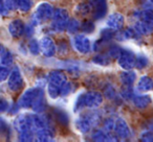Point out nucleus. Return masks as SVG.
<instances>
[{
	"label": "nucleus",
	"mask_w": 153,
	"mask_h": 142,
	"mask_svg": "<svg viewBox=\"0 0 153 142\" xmlns=\"http://www.w3.org/2000/svg\"><path fill=\"white\" fill-rule=\"evenodd\" d=\"M47 79V93L49 97L56 99L61 95V89L67 82V77L61 70H53L48 73Z\"/></svg>",
	"instance_id": "obj_1"
},
{
	"label": "nucleus",
	"mask_w": 153,
	"mask_h": 142,
	"mask_svg": "<svg viewBox=\"0 0 153 142\" xmlns=\"http://www.w3.org/2000/svg\"><path fill=\"white\" fill-rule=\"evenodd\" d=\"M100 121V114L96 111H90L84 114L80 115L74 120V127L80 133L87 134L91 131L92 127H94Z\"/></svg>",
	"instance_id": "obj_2"
},
{
	"label": "nucleus",
	"mask_w": 153,
	"mask_h": 142,
	"mask_svg": "<svg viewBox=\"0 0 153 142\" xmlns=\"http://www.w3.org/2000/svg\"><path fill=\"white\" fill-rule=\"evenodd\" d=\"M53 13L55 10L53 5L48 2H41L36 7V11L33 15V25H38L48 21L51 18H53Z\"/></svg>",
	"instance_id": "obj_3"
},
{
	"label": "nucleus",
	"mask_w": 153,
	"mask_h": 142,
	"mask_svg": "<svg viewBox=\"0 0 153 142\" xmlns=\"http://www.w3.org/2000/svg\"><path fill=\"white\" fill-rule=\"evenodd\" d=\"M69 22V16L66 10L57 9L53 16L51 28L55 32H63L67 28V24Z\"/></svg>",
	"instance_id": "obj_4"
},
{
	"label": "nucleus",
	"mask_w": 153,
	"mask_h": 142,
	"mask_svg": "<svg viewBox=\"0 0 153 142\" xmlns=\"http://www.w3.org/2000/svg\"><path fill=\"white\" fill-rule=\"evenodd\" d=\"M42 91L41 88H30L26 89L23 92L21 96H20L19 100H18V107L22 109H32L33 104H34L36 98L38 97V95L40 94V92Z\"/></svg>",
	"instance_id": "obj_5"
},
{
	"label": "nucleus",
	"mask_w": 153,
	"mask_h": 142,
	"mask_svg": "<svg viewBox=\"0 0 153 142\" xmlns=\"http://www.w3.org/2000/svg\"><path fill=\"white\" fill-rule=\"evenodd\" d=\"M72 45H74V48L81 54H87L92 49L89 38L84 35H76L72 38Z\"/></svg>",
	"instance_id": "obj_6"
},
{
	"label": "nucleus",
	"mask_w": 153,
	"mask_h": 142,
	"mask_svg": "<svg viewBox=\"0 0 153 142\" xmlns=\"http://www.w3.org/2000/svg\"><path fill=\"white\" fill-rule=\"evenodd\" d=\"M14 127L19 133V135L23 133H27V132H34L30 114H21L16 117L14 120Z\"/></svg>",
	"instance_id": "obj_7"
},
{
	"label": "nucleus",
	"mask_w": 153,
	"mask_h": 142,
	"mask_svg": "<svg viewBox=\"0 0 153 142\" xmlns=\"http://www.w3.org/2000/svg\"><path fill=\"white\" fill-rule=\"evenodd\" d=\"M23 85H24L23 77H22L19 68L16 66L11 71V74H10L9 79H7V87H9V89L11 91L18 92L20 89H22Z\"/></svg>",
	"instance_id": "obj_8"
},
{
	"label": "nucleus",
	"mask_w": 153,
	"mask_h": 142,
	"mask_svg": "<svg viewBox=\"0 0 153 142\" xmlns=\"http://www.w3.org/2000/svg\"><path fill=\"white\" fill-rule=\"evenodd\" d=\"M117 63L124 70H132L135 67L136 55L128 49H123L121 55L117 59Z\"/></svg>",
	"instance_id": "obj_9"
},
{
	"label": "nucleus",
	"mask_w": 153,
	"mask_h": 142,
	"mask_svg": "<svg viewBox=\"0 0 153 142\" xmlns=\"http://www.w3.org/2000/svg\"><path fill=\"white\" fill-rule=\"evenodd\" d=\"M90 5L92 9L94 19L99 20L106 16L108 7H107V0H90Z\"/></svg>",
	"instance_id": "obj_10"
},
{
	"label": "nucleus",
	"mask_w": 153,
	"mask_h": 142,
	"mask_svg": "<svg viewBox=\"0 0 153 142\" xmlns=\"http://www.w3.org/2000/svg\"><path fill=\"white\" fill-rule=\"evenodd\" d=\"M40 50L44 57H51L56 54V44L51 37H43L40 41Z\"/></svg>",
	"instance_id": "obj_11"
},
{
	"label": "nucleus",
	"mask_w": 153,
	"mask_h": 142,
	"mask_svg": "<svg viewBox=\"0 0 153 142\" xmlns=\"http://www.w3.org/2000/svg\"><path fill=\"white\" fill-rule=\"evenodd\" d=\"M114 132L117 137H120L122 140H127L131 137V131H130L127 122L123 118H121V117H117L115 119Z\"/></svg>",
	"instance_id": "obj_12"
},
{
	"label": "nucleus",
	"mask_w": 153,
	"mask_h": 142,
	"mask_svg": "<svg viewBox=\"0 0 153 142\" xmlns=\"http://www.w3.org/2000/svg\"><path fill=\"white\" fill-rule=\"evenodd\" d=\"M84 95H85L86 108L97 109L101 106L103 102V95L98 91H88L84 93Z\"/></svg>",
	"instance_id": "obj_13"
},
{
	"label": "nucleus",
	"mask_w": 153,
	"mask_h": 142,
	"mask_svg": "<svg viewBox=\"0 0 153 142\" xmlns=\"http://www.w3.org/2000/svg\"><path fill=\"white\" fill-rule=\"evenodd\" d=\"M25 24L20 19H14L9 24V32L12 37L14 38H19L23 34H25Z\"/></svg>",
	"instance_id": "obj_14"
},
{
	"label": "nucleus",
	"mask_w": 153,
	"mask_h": 142,
	"mask_svg": "<svg viewBox=\"0 0 153 142\" xmlns=\"http://www.w3.org/2000/svg\"><path fill=\"white\" fill-rule=\"evenodd\" d=\"M124 22H125L124 16L121 15L120 13H114V14H111L108 17L106 24L109 28H112L113 30H120L123 28Z\"/></svg>",
	"instance_id": "obj_15"
},
{
	"label": "nucleus",
	"mask_w": 153,
	"mask_h": 142,
	"mask_svg": "<svg viewBox=\"0 0 153 142\" xmlns=\"http://www.w3.org/2000/svg\"><path fill=\"white\" fill-rule=\"evenodd\" d=\"M153 90V79L148 75L140 77L137 84H136V91L137 92H149Z\"/></svg>",
	"instance_id": "obj_16"
},
{
	"label": "nucleus",
	"mask_w": 153,
	"mask_h": 142,
	"mask_svg": "<svg viewBox=\"0 0 153 142\" xmlns=\"http://www.w3.org/2000/svg\"><path fill=\"white\" fill-rule=\"evenodd\" d=\"M91 139L98 142H104V141H117V138H113V136H111L109 134L108 131H106L105 129H96L94 131L91 135Z\"/></svg>",
	"instance_id": "obj_17"
},
{
	"label": "nucleus",
	"mask_w": 153,
	"mask_h": 142,
	"mask_svg": "<svg viewBox=\"0 0 153 142\" xmlns=\"http://www.w3.org/2000/svg\"><path fill=\"white\" fill-rule=\"evenodd\" d=\"M120 81L124 87H132L136 81V73L132 70H125L120 74Z\"/></svg>",
	"instance_id": "obj_18"
},
{
	"label": "nucleus",
	"mask_w": 153,
	"mask_h": 142,
	"mask_svg": "<svg viewBox=\"0 0 153 142\" xmlns=\"http://www.w3.org/2000/svg\"><path fill=\"white\" fill-rule=\"evenodd\" d=\"M132 102H133V104L136 107V108L143 110V109L147 108V107L152 102V98H151L149 95H147V94L134 95L133 97H132Z\"/></svg>",
	"instance_id": "obj_19"
},
{
	"label": "nucleus",
	"mask_w": 153,
	"mask_h": 142,
	"mask_svg": "<svg viewBox=\"0 0 153 142\" xmlns=\"http://www.w3.org/2000/svg\"><path fill=\"white\" fill-rule=\"evenodd\" d=\"M36 140L40 142H47L53 140V133L51 131L49 127L41 129L36 132Z\"/></svg>",
	"instance_id": "obj_20"
},
{
	"label": "nucleus",
	"mask_w": 153,
	"mask_h": 142,
	"mask_svg": "<svg viewBox=\"0 0 153 142\" xmlns=\"http://www.w3.org/2000/svg\"><path fill=\"white\" fill-rule=\"evenodd\" d=\"M134 28L138 32V35H149L153 32V25L142 20H137L134 24Z\"/></svg>",
	"instance_id": "obj_21"
},
{
	"label": "nucleus",
	"mask_w": 153,
	"mask_h": 142,
	"mask_svg": "<svg viewBox=\"0 0 153 142\" xmlns=\"http://www.w3.org/2000/svg\"><path fill=\"white\" fill-rule=\"evenodd\" d=\"M45 108H46V102L44 99V92L42 90L38 95V97L36 98V100H35L34 104L32 107V110L36 113H42L45 111Z\"/></svg>",
	"instance_id": "obj_22"
},
{
	"label": "nucleus",
	"mask_w": 153,
	"mask_h": 142,
	"mask_svg": "<svg viewBox=\"0 0 153 142\" xmlns=\"http://www.w3.org/2000/svg\"><path fill=\"white\" fill-rule=\"evenodd\" d=\"M119 32H117L115 35V38L120 41H126L130 40V39H133L135 34L138 35V32L135 30V28H126V29H120L117 30Z\"/></svg>",
	"instance_id": "obj_23"
},
{
	"label": "nucleus",
	"mask_w": 153,
	"mask_h": 142,
	"mask_svg": "<svg viewBox=\"0 0 153 142\" xmlns=\"http://www.w3.org/2000/svg\"><path fill=\"white\" fill-rule=\"evenodd\" d=\"M0 63H1V66H7V67H10L13 64V55H12V53L9 50H7L4 48L3 45H1Z\"/></svg>",
	"instance_id": "obj_24"
},
{
	"label": "nucleus",
	"mask_w": 153,
	"mask_h": 142,
	"mask_svg": "<svg viewBox=\"0 0 153 142\" xmlns=\"http://www.w3.org/2000/svg\"><path fill=\"white\" fill-rule=\"evenodd\" d=\"M84 108H86L85 104V95L84 93L79 94V96L76 97V99L74 100V113H80L84 110Z\"/></svg>",
	"instance_id": "obj_25"
},
{
	"label": "nucleus",
	"mask_w": 153,
	"mask_h": 142,
	"mask_svg": "<svg viewBox=\"0 0 153 142\" xmlns=\"http://www.w3.org/2000/svg\"><path fill=\"white\" fill-rule=\"evenodd\" d=\"M110 57L108 54H103V53H99V54L94 55L92 59V63L97 64L100 66H107L110 64Z\"/></svg>",
	"instance_id": "obj_26"
},
{
	"label": "nucleus",
	"mask_w": 153,
	"mask_h": 142,
	"mask_svg": "<svg viewBox=\"0 0 153 142\" xmlns=\"http://www.w3.org/2000/svg\"><path fill=\"white\" fill-rule=\"evenodd\" d=\"M136 17L138 20H142L144 22H147L149 24L153 25V12L152 11H142L138 14H136Z\"/></svg>",
	"instance_id": "obj_27"
},
{
	"label": "nucleus",
	"mask_w": 153,
	"mask_h": 142,
	"mask_svg": "<svg viewBox=\"0 0 153 142\" xmlns=\"http://www.w3.org/2000/svg\"><path fill=\"white\" fill-rule=\"evenodd\" d=\"M92 12L91 5L90 3H80L76 9V13L78 14L81 17H84V16H87L88 14Z\"/></svg>",
	"instance_id": "obj_28"
},
{
	"label": "nucleus",
	"mask_w": 153,
	"mask_h": 142,
	"mask_svg": "<svg viewBox=\"0 0 153 142\" xmlns=\"http://www.w3.org/2000/svg\"><path fill=\"white\" fill-rule=\"evenodd\" d=\"M80 28H81L80 22L76 19H71L68 22L67 28H66V29H67V32H69V34H76V32L80 30Z\"/></svg>",
	"instance_id": "obj_29"
},
{
	"label": "nucleus",
	"mask_w": 153,
	"mask_h": 142,
	"mask_svg": "<svg viewBox=\"0 0 153 142\" xmlns=\"http://www.w3.org/2000/svg\"><path fill=\"white\" fill-rule=\"evenodd\" d=\"M149 63V60L144 53H140L138 55H136V63H135V67L137 69H143L145 68Z\"/></svg>",
	"instance_id": "obj_30"
},
{
	"label": "nucleus",
	"mask_w": 153,
	"mask_h": 142,
	"mask_svg": "<svg viewBox=\"0 0 153 142\" xmlns=\"http://www.w3.org/2000/svg\"><path fill=\"white\" fill-rule=\"evenodd\" d=\"M1 3L7 7V11L12 12V11H16L17 9H19L20 0H3Z\"/></svg>",
	"instance_id": "obj_31"
},
{
	"label": "nucleus",
	"mask_w": 153,
	"mask_h": 142,
	"mask_svg": "<svg viewBox=\"0 0 153 142\" xmlns=\"http://www.w3.org/2000/svg\"><path fill=\"white\" fill-rule=\"evenodd\" d=\"M53 113H55L56 119H57L60 123H62V124H68V115L66 114L64 111L55 110Z\"/></svg>",
	"instance_id": "obj_32"
},
{
	"label": "nucleus",
	"mask_w": 153,
	"mask_h": 142,
	"mask_svg": "<svg viewBox=\"0 0 153 142\" xmlns=\"http://www.w3.org/2000/svg\"><path fill=\"white\" fill-rule=\"evenodd\" d=\"M28 49H30L32 54H34V55L39 54V52H41L40 43H39L37 40H35V39H33V40H30V43H28Z\"/></svg>",
	"instance_id": "obj_33"
},
{
	"label": "nucleus",
	"mask_w": 153,
	"mask_h": 142,
	"mask_svg": "<svg viewBox=\"0 0 153 142\" xmlns=\"http://www.w3.org/2000/svg\"><path fill=\"white\" fill-rule=\"evenodd\" d=\"M115 35L117 34H114V30H113L112 28H109V27L105 28V29H103L102 32H101V39L106 41V42H108L113 37H115Z\"/></svg>",
	"instance_id": "obj_34"
},
{
	"label": "nucleus",
	"mask_w": 153,
	"mask_h": 142,
	"mask_svg": "<svg viewBox=\"0 0 153 142\" xmlns=\"http://www.w3.org/2000/svg\"><path fill=\"white\" fill-rule=\"evenodd\" d=\"M33 4H34V0H20L19 10L22 13H26L32 9Z\"/></svg>",
	"instance_id": "obj_35"
},
{
	"label": "nucleus",
	"mask_w": 153,
	"mask_h": 142,
	"mask_svg": "<svg viewBox=\"0 0 153 142\" xmlns=\"http://www.w3.org/2000/svg\"><path fill=\"white\" fill-rule=\"evenodd\" d=\"M122 50L123 49L122 48H120L119 46H111L110 48H109V50H108V53L107 54L110 57V59H112V60H115V59H119V57L121 55V53H122Z\"/></svg>",
	"instance_id": "obj_36"
},
{
	"label": "nucleus",
	"mask_w": 153,
	"mask_h": 142,
	"mask_svg": "<svg viewBox=\"0 0 153 142\" xmlns=\"http://www.w3.org/2000/svg\"><path fill=\"white\" fill-rule=\"evenodd\" d=\"M81 29L83 30L86 34H90L94 30V24L91 20H85V21L82 23L81 25Z\"/></svg>",
	"instance_id": "obj_37"
},
{
	"label": "nucleus",
	"mask_w": 153,
	"mask_h": 142,
	"mask_svg": "<svg viewBox=\"0 0 153 142\" xmlns=\"http://www.w3.org/2000/svg\"><path fill=\"white\" fill-rule=\"evenodd\" d=\"M72 90H74V85H72V83H70V82H66L65 85H64L61 89V96L69 95V94L72 92Z\"/></svg>",
	"instance_id": "obj_38"
},
{
	"label": "nucleus",
	"mask_w": 153,
	"mask_h": 142,
	"mask_svg": "<svg viewBox=\"0 0 153 142\" xmlns=\"http://www.w3.org/2000/svg\"><path fill=\"white\" fill-rule=\"evenodd\" d=\"M10 74H11L10 68L7 67V66H1V68H0V81L4 82L5 79H9Z\"/></svg>",
	"instance_id": "obj_39"
},
{
	"label": "nucleus",
	"mask_w": 153,
	"mask_h": 142,
	"mask_svg": "<svg viewBox=\"0 0 153 142\" xmlns=\"http://www.w3.org/2000/svg\"><path fill=\"white\" fill-rule=\"evenodd\" d=\"M140 139L145 142H153V131H146L142 133Z\"/></svg>",
	"instance_id": "obj_40"
},
{
	"label": "nucleus",
	"mask_w": 153,
	"mask_h": 142,
	"mask_svg": "<svg viewBox=\"0 0 153 142\" xmlns=\"http://www.w3.org/2000/svg\"><path fill=\"white\" fill-rule=\"evenodd\" d=\"M114 127H115V119L113 118H108L105 120L104 122V129L108 132H112L114 131Z\"/></svg>",
	"instance_id": "obj_41"
},
{
	"label": "nucleus",
	"mask_w": 153,
	"mask_h": 142,
	"mask_svg": "<svg viewBox=\"0 0 153 142\" xmlns=\"http://www.w3.org/2000/svg\"><path fill=\"white\" fill-rule=\"evenodd\" d=\"M105 95H106V97L109 98V99H113V98L117 96V92H115L114 88L111 87V86H107V87L105 88Z\"/></svg>",
	"instance_id": "obj_42"
},
{
	"label": "nucleus",
	"mask_w": 153,
	"mask_h": 142,
	"mask_svg": "<svg viewBox=\"0 0 153 142\" xmlns=\"http://www.w3.org/2000/svg\"><path fill=\"white\" fill-rule=\"evenodd\" d=\"M34 132H27V133H23L19 135L20 141H33L34 140Z\"/></svg>",
	"instance_id": "obj_43"
},
{
	"label": "nucleus",
	"mask_w": 153,
	"mask_h": 142,
	"mask_svg": "<svg viewBox=\"0 0 153 142\" xmlns=\"http://www.w3.org/2000/svg\"><path fill=\"white\" fill-rule=\"evenodd\" d=\"M122 96H123L124 98H126V99H129V98L133 97V93H132V90H131V87H125L123 89V91H122Z\"/></svg>",
	"instance_id": "obj_44"
},
{
	"label": "nucleus",
	"mask_w": 153,
	"mask_h": 142,
	"mask_svg": "<svg viewBox=\"0 0 153 142\" xmlns=\"http://www.w3.org/2000/svg\"><path fill=\"white\" fill-rule=\"evenodd\" d=\"M0 110H1V112H5L7 110H9V102H7L4 98H1V102H0Z\"/></svg>",
	"instance_id": "obj_45"
},
{
	"label": "nucleus",
	"mask_w": 153,
	"mask_h": 142,
	"mask_svg": "<svg viewBox=\"0 0 153 142\" xmlns=\"http://www.w3.org/2000/svg\"><path fill=\"white\" fill-rule=\"evenodd\" d=\"M150 2H151V3H153V0H150Z\"/></svg>",
	"instance_id": "obj_46"
}]
</instances>
